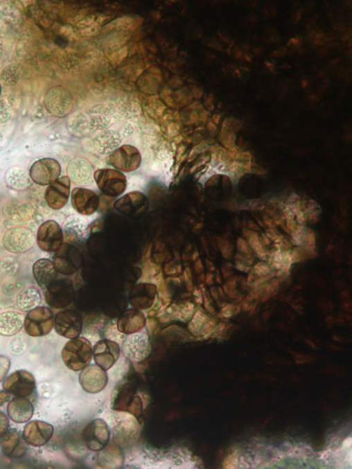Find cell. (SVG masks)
<instances>
[{"mask_svg": "<svg viewBox=\"0 0 352 469\" xmlns=\"http://www.w3.org/2000/svg\"><path fill=\"white\" fill-rule=\"evenodd\" d=\"M33 273H34L35 281L42 290H46L51 283L56 281L58 278L56 267L51 260L48 259L37 260L33 267Z\"/></svg>", "mask_w": 352, "mask_h": 469, "instance_id": "484cf974", "label": "cell"}, {"mask_svg": "<svg viewBox=\"0 0 352 469\" xmlns=\"http://www.w3.org/2000/svg\"><path fill=\"white\" fill-rule=\"evenodd\" d=\"M24 328L33 337H44L54 328V315L50 308L38 307L29 311L26 316Z\"/></svg>", "mask_w": 352, "mask_h": 469, "instance_id": "277c9868", "label": "cell"}, {"mask_svg": "<svg viewBox=\"0 0 352 469\" xmlns=\"http://www.w3.org/2000/svg\"><path fill=\"white\" fill-rule=\"evenodd\" d=\"M44 106L52 116L64 118L74 107V99L70 90L62 86L51 87L44 96Z\"/></svg>", "mask_w": 352, "mask_h": 469, "instance_id": "7a4b0ae2", "label": "cell"}, {"mask_svg": "<svg viewBox=\"0 0 352 469\" xmlns=\"http://www.w3.org/2000/svg\"><path fill=\"white\" fill-rule=\"evenodd\" d=\"M25 316L18 312H5L0 315V335L12 337L24 327Z\"/></svg>", "mask_w": 352, "mask_h": 469, "instance_id": "f546056e", "label": "cell"}, {"mask_svg": "<svg viewBox=\"0 0 352 469\" xmlns=\"http://www.w3.org/2000/svg\"><path fill=\"white\" fill-rule=\"evenodd\" d=\"M114 206L119 213L134 217L145 211L148 206V200L141 192H130L117 200Z\"/></svg>", "mask_w": 352, "mask_h": 469, "instance_id": "44dd1931", "label": "cell"}, {"mask_svg": "<svg viewBox=\"0 0 352 469\" xmlns=\"http://www.w3.org/2000/svg\"><path fill=\"white\" fill-rule=\"evenodd\" d=\"M19 78H21V71L18 65L14 64L5 67L0 75L3 84L8 87L15 86L19 82Z\"/></svg>", "mask_w": 352, "mask_h": 469, "instance_id": "e575fe53", "label": "cell"}, {"mask_svg": "<svg viewBox=\"0 0 352 469\" xmlns=\"http://www.w3.org/2000/svg\"><path fill=\"white\" fill-rule=\"evenodd\" d=\"M71 200L73 209L83 216H91L100 206L99 197L88 188H75L71 191Z\"/></svg>", "mask_w": 352, "mask_h": 469, "instance_id": "e0dca14e", "label": "cell"}, {"mask_svg": "<svg viewBox=\"0 0 352 469\" xmlns=\"http://www.w3.org/2000/svg\"><path fill=\"white\" fill-rule=\"evenodd\" d=\"M5 180L8 186L16 191H24L31 184V178L24 168L14 167L6 172Z\"/></svg>", "mask_w": 352, "mask_h": 469, "instance_id": "4dcf8cb0", "label": "cell"}, {"mask_svg": "<svg viewBox=\"0 0 352 469\" xmlns=\"http://www.w3.org/2000/svg\"><path fill=\"white\" fill-rule=\"evenodd\" d=\"M94 179L99 190L107 197H119L126 191V177L123 172L116 169H98L94 172Z\"/></svg>", "mask_w": 352, "mask_h": 469, "instance_id": "3957f363", "label": "cell"}, {"mask_svg": "<svg viewBox=\"0 0 352 469\" xmlns=\"http://www.w3.org/2000/svg\"><path fill=\"white\" fill-rule=\"evenodd\" d=\"M3 39L1 37H0V60H1V58L3 57V51H4V45H3Z\"/></svg>", "mask_w": 352, "mask_h": 469, "instance_id": "ee69618b", "label": "cell"}, {"mask_svg": "<svg viewBox=\"0 0 352 469\" xmlns=\"http://www.w3.org/2000/svg\"><path fill=\"white\" fill-rule=\"evenodd\" d=\"M5 216L15 223L26 222L33 216L30 208L25 205L11 204L4 209Z\"/></svg>", "mask_w": 352, "mask_h": 469, "instance_id": "836d02e7", "label": "cell"}, {"mask_svg": "<svg viewBox=\"0 0 352 469\" xmlns=\"http://www.w3.org/2000/svg\"><path fill=\"white\" fill-rule=\"evenodd\" d=\"M87 448L91 451L100 452L109 444L110 432L109 426L103 419H96L88 423L82 433Z\"/></svg>", "mask_w": 352, "mask_h": 469, "instance_id": "8992f818", "label": "cell"}, {"mask_svg": "<svg viewBox=\"0 0 352 469\" xmlns=\"http://www.w3.org/2000/svg\"><path fill=\"white\" fill-rule=\"evenodd\" d=\"M141 154L135 146H120L109 155V164L120 172H130L137 170L141 165Z\"/></svg>", "mask_w": 352, "mask_h": 469, "instance_id": "30bf717a", "label": "cell"}, {"mask_svg": "<svg viewBox=\"0 0 352 469\" xmlns=\"http://www.w3.org/2000/svg\"><path fill=\"white\" fill-rule=\"evenodd\" d=\"M10 366H11V360H9V357L0 356V382L4 380L8 375Z\"/></svg>", "mask_w": 352, "mask_h": 469, "instance_id": "ab89813d", "label": "cell"}, {"mask_svg": "<svg viewBox=\"0 0 352 469\" xmlns=\"http://www.w3.org/2000/svg\"><path fill=\"white\" fill-rule=\"evenodd\" d=\"M71 180L68 177L58 178L49 185L44 195L49 207L57 211L64 208L69 200Z\"/></svg>", "mask_w": 352, "mask_h": 469, "instance_id": "5bb4252c", "label": "cell"}, {"mask_svg": "<svg viewBox=\"0 0 352 469\" xmlns=\"http://www.w3.org/2000/svg\"><path fill=\"white\" fill-rule=\"evenodd\" d=\"M37 242L44 252H56L64 242L63 230L54 220H48L39 227Z\"/></svg>", "mask_w": 352, "mask_h": 469, "instance_id": "7c38bea8", "label": "cell"}, {"mask_svg": "<svg viewBox=\"0 0 352 469\" xmlns=\"http://www.w3.org/2000/svg\"><path fill=\"white\" fill-rule=\"evenodd\" d=\"M10 399L9 393L6 391H0V407L5 405Z\"/></svg>", "mask_w": 352, "mask_h": 469, "instance_id": "b9f144b4", "label": "cell"}, {"mask_svg": "<svg viewBox=\"0 0 352 469\" xmlns=\"http://www.w3.org/2000/svg\"><path fill=\"white\" fill-rule=\"evenodd\" d=\"M12 116V105L8 98L0 99V125L8 123Z\"/></svg>", "mask_w": 352, "mask_h": 469, "instance_id": "d590c367", "label": "cell"}, {"mask_svg": "<svg viewBox=\"0 0 352 469\" xmlns=\"http://www.w3.org/2000/svg\"><path fill=\"white\" fill-rule=\"evenodd\" d=\"M123 353L136 362L146 360L151 353L148 335L141 332L129 335L123 343Z\"/></svg>", "mask_w": 352, "mask_h": 469, "instance_id": "2e32d148", "label": "cell"}, {"mask_svg": "<svg viewBox=\"0 0 352 469\" xmlns=\"http://www.w3.org/2000/svg\"><path fill=\"white\" fill-rule=\"evenodd\" d=\"M351 437H349L346 439H344V441L343 442V445L344 448L346 449H351Z\"/></svg>", "mask_w": 352, "mask_h": 469, "instance_id": "7bdbcfd3", "label": "cell"}, {"mask_svg": "<svg viewBox=\"0 0 352 469\" xmlns=\"http://www.w3.org/2000/svg\"><path fill=\"white\" fill-rule=\"evenodd\" d=\"M312 454V449L309 446L296 448L293 446L288 451V455L292 458H305Z\"/></svg>", "mask_w": 352, "mask_h": 469, "instance_id": "74e56055", "label": "cell"}, {"mask_svg": "<svg viewBox=\"0 0 352 469\" xmlns=\"http://www.w3.org/2000/svg\"><path fill=\"white\" fill-rule=\"evenodd\" d=\"M93 356L97 366L103 370H109L120 357L119 345L107 339L98 342L93 348Z\"/></svg>", "mask_w": 352, "mask_h": 469, "instance_id": "ac0fdd59", "label": "cell"}, {"mask_svg": "<svg viewBox=\"0 0 352 469\" xmlns=\"http://www.w3.org/2000/svg\"><path fill=\"white\" fill-rule=\"evenodd\" d=\"M100 454L98 457V461L102 467L107 468H115L121 467L123 465V456L122 452L115 446L112 445L100 451Z\"/></svg>", "mask_w": 352, "mask_h": 469, "instance_id": "d6a6232c", "label": "cell"}, {"mask_svg": "<svg viewBox=\"0 0 352 469\" xmlns=\"http://www.w3.org/2000/svg\"><path fill=\"white\" fill-rule=\"evenodd\" d=\"M53 263L57 272L61 274L73 275L82 265V256L76 247L63 243L55 254Z\"/></svg>", "mask_w": 352, "mask_h": 469, "instance_id": "5b68a950", "label": "cell"}, {"mask_svg": "<svg viewBox=\"0 0 352 469\" xmlns=\"http://www.w3.org/2000/svg\"><path fill=\"white\" fill-rule=\"evenodd\" d=\"M54 328L61 337L73 339L80 337L82 332V318L73 310L61 311L55 316Z\"/></svg>", "mask_w": 352, "mask_h": 469, "instance_id": "4fadbf2b", "label": "cell"}, {"mask_svg": "<svg viewBox=\"0 0 352 469\" xmlns=\"http://www.w3.org/2000/svg\"><path fill=\"white\" fill-rule=\"evenodd\" d=\"M123 136L114 130H106L98 133L94 136L93 143L94 148L100 154H112L122 144Z\"/></svg>", "mask_w": 352, "mask_h": 469, "instance_id": "cb8c5ba5", "label": "cell"}, {"mask_svg": "<svg viewBox=\"0 0 352 469\" xmlns=\"http://www.w3.org/2000/svg\"><path fill=\"white\" fill-rule=\"evenodd\" d=\"M37 384L33 374L25 370H19L6 378L3 389L9 395L16 397H28L35 392Z\"/></svg>", "mask_w": 352, "mask_h": 469, "instance_id": "8fae6325", "label": "cell"}, {"mask_svg": "<svg viewBox=\"0 0 352 469\" xmlns=\"http://www.w3.org/2000/svg\"><path fill=\"white\" fill-rule=\"evenodd\" d=\"M239 452L234 451L225 459L224 468H238L239 464Z\"/></svg>", "mask_w": 352, "mask_h": 469, "instance_id": "f35d334b", "label": "cell"}, {"mask_svg": "<svg viewBox=\"0 0 352 469\" xmlns=\"http://www.w3.org/2000/svg\"><path fill=\"white\" fill-rule=\"evenodd\" d=\"M80 383L82 389L89 393H98L105 389L109 378L105 370L97 364L84 368L80 374Z\"/></svg>", "mask_w": 352, "mask_h": 469, "instance_id": "9a60e30c", "label": "cell"}, {"mask_svg": "<svg viewBox=\"0 0 352 469\" xmlns=\"http://www.w3.org/2000/svg\"><path fill=\"white\" fill-rule=\"evenodd\" d=\"M64 240L68 244H82L89 236V228L80 217H70L63 227Z\"/></svg>", "mask_w": 352, "mask_h": 469, "instance_id": "603a6c76", "label": "cell"}, {"mask_svg": "<svg viewBox=\"0 0 352 469\" xmlns=\"http://www.w3.org/2000/svg\"><path fill=\"white\" fill-rule=\"evenodd\" d=\"M206 319V316L202 314L201 312H197V314H195V317L193 318V320L191 322L190 324V330L191 331V333L193 335H198L200 334V331L203 327L204 324H205V320Z\"/></svg>", "mask_w": 352, "mask_h": 469, "instance_id": "8d00e7d4", "label": "cell"}, {"mask_svg": "<svg viewBox=\"0 0 352 469\" xmlns=\"http://www.w3.org/2000/svg\"><path fill=\"white\" fill-rule=\"evenodd\" d=\"M41 303V293L37 288H27L19 293L17 306L21 311H31L38 308Z\"/></svg>", "mask_w": 352, "mask_h": 469, "instance_id": "1f68e13d", "label": "cell"}, {"mask_svg": "<svg viewBox=\"0 0 352 469\" xmlns=\"http://www.w3.org/2000/svg\"><path fill=\"white\" fill-rule=\"evenodd\" d=\"M146 318L143 312L138 309H130L123 312L117 321V328L121 333L132 335L144 328Z\"/></svg>", "mask_w": 352, "mask_h": 469, "instance_id": "d4e9b609", "label": "cell"}, {"mask_svg": "<svg viewBox=\"0 0 352 469\" xmlns=\"http://www.w3.org/2000/svg\"><path fill=\"white\" fill-rule=\"evenodd\" d=\"M68 177L71 182L78 185L92 184L94 179V167L92 163L85 158L71 159L67 166Z\"/></svg>", "mask_w": 352, "mask_h": 469, "instance_id": "ffe728a7", "label": "cell"}, {"mask_svg": "<svg viewBox=\"0 0 352 469\" xmlns=\"http://www.w3.org/2000/svg\"><path fill=\"white\" fill-rule=\"evenodd\" d=\"M9 429V420L4 413L0 412V438L5 434Z\"/></svg>", "mask_w": 352, "mask_h": 469, "instance_id": "60d3db41", "label": "cell"}, {"mask_svg": "<svg viewBox=\"0 0 352 469\" xmlns=\"http://www.w3.org/2000/svg\"><path fill=\"white\" fill-rule=\"evenodd\" d=\"M90 114L87 118V127L89 132H100L106 130L112 125V120L109 117L110 109L103 105H97L88 110Z\"/></svg>", "mask_w": 352, "mask_h": 469, "instance_id": "83f0119b", "label": "cell"}, {"mask_svg": "<svg viewBox=\"0 0 352 469\" xmlns=\"http://www.w3.org/2000/svg\"><path fill=\"white\" fill-rule=\"evenodd\" d=\"M0 94H1V86H0Z\"/></svg>", "mask_w": 352, "mask_h": 469, "instance_id": "bcb514c9", "label": "cell"}, {"mask_svg": "<svg viewBox=\"0 0 352 469\" xmlns=\"http://www.w3.org/2000/svg\"><path fill=\"white\" fill-rule=\"evenodd\" d=\"M35 242L34 233L24 227L11 228L3 237L5 249L14 254L28 252L34 247Z\"/></svg>", "mask_w": 352, "mask_h": 469, "instance_id": "9c48e42d", "label": "cell"}, {"mask_svg": "<svg viewBox=\"0 0 352 469\" xmlns=\"http://www.w3.org/2000/svg\"><path fill=\"white\" fill-rule=\"evenodd\" d=\"M93 357V347L84 337L71 339L62 351V360L65 366L71 371H80L89 364Z\"/></svg>", "mask_w": 352, "mask_h": 469, "instance_id": "6da1fadb", "label": "cell"}, {"mask_svg": "<svg viewBox=\"0 0 352 469\" xmlns=\"http://www.w3.org/2000/svg\"><path fill=\"white\" fill-rule=\"evenodd\" d=\"M8 414L12 421L18 423H26L34 415V406L26 397H16L9 402Z\"/></svg>", "mask_w": 352, "mask_h": 469, "instance_id": "4316f807", "label": "cell"}, {"mask_svg": "<svg viewBox=\"0 0 352 469\" xmlns=\"http://www.w3.org/2000/svg\"><path fill=\"white\" fill-rule=\"evenodd\" d=\"M0 445L4 454L12 459H19L27 452L24 435L16 429H10L0 439Z\"/></svg>", "mask_w": 352, "mask_h": 469, "instance_id": "7402d4cb", "label": "cell"}, {"mask_svg": "<svg viewBox=\"0 0 352 469\" xmlns=\"http://www.w3.org/2000/svg\"><path fill=\"white\" fill-rule=\"evenodd\" d=\"M155 287L150 283H139L130 292V303L136 309H148L152 304Z\"/></svg>", "mask_w": 352, "mask_h": 469, "instance_id": "f1b7e54d", "label": "cell"}, {"mask_svg": "<svg viewBox=\"0 0 352 469\" xmlns=\"http://www.w3.org/2000/svg\"><path fill=\"white\" fill-rule=\"evenodd\" d=\"M61 171L60 162L56 159L44 158L39 159L31 166L29 177L35 184L48 186L60 178Z\"/></svg>", "mask_w": 352, "mask_h": 469, "instance_id": "ba28073f", "label": "cell"}, {"mask_svg": "<svg viewBox=\"0 0 352 469\" xmlns=\"http://www.w3.org/2000/svg\"><path fill=\"white\" fill-rule=\"evenodd\" d=\"M3 146H4V136H3L2 133L0 132V151H1Z\"/></svg>", "mask_w": 352, "mask_h": 469, "instance_id": "f6af8a7d", "label": "cell"}, {"mask_svg": "<svg viewBox=\"0 0 352 469\" xmlns=\"http://www.w3.org/2000/svg\"><path fill=\"white\" fill-rule=\"evenodd\" d=\"M73 283L70 279L56 280L45 290V301L51 308H67L74 298Z\"/></svg>", "mask_w": 352, "mask_h": 469, "instance_id": "52a82bcc", "label": "cell"}, {"mask_svg": "<svg viewBox=\"0 0 352 469\" xmlns=\"http://www.w3.org/2000/svg\"><path fill=\"white\" fill-rule=\"evenodd\" d=\"M53 433L54 428L51 423L35 420L25 426L24 438L27 444L40 448L51 441Z\"/></svg>", "mask_w": 352, "mask_h": 469, "instance_id": "d6986e66", "label": "cell"}]
</instances>
